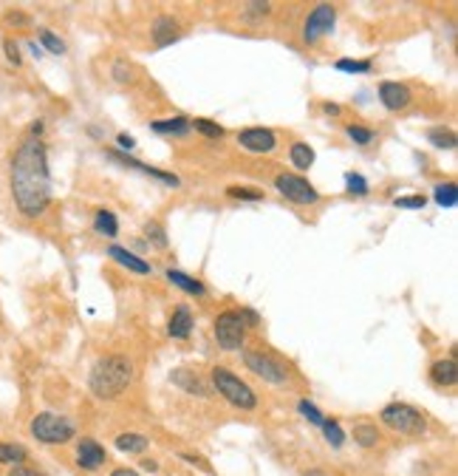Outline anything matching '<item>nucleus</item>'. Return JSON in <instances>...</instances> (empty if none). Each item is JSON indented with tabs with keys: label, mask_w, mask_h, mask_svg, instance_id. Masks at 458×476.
Listing matches in <instances>:
<instances>
[{
	"label": "nucleus",
	"mask_w": 458,
	"mask_h": 476,
	"mask_svg": "<svg viewBox=\"0 0 458 476\" xmlns=\"http://www.w3.org/2000/svg\"><path fill=\"white\" fill-rule=\"evenodd\" d=\"M0 462H6V465H23V462H26V451H23L20 445L0 442Z\"/></svg>",
	"instance_id": "bb28decb"
},
{
	"label": "nucleus",
	"mask_w": 458,
	"mask_h": 476,
	"mask_svg": "<svg viewBox=\"0 0 458 476\" xmlns=\"http://www.w3.org/2000/svg\"><path fill=\"white\" fill-rule=\"evenodd\" d=\"M334 26H337V9L328 4H320L317 9H312V15L303 23V43H309V46L320 43L326 34L334 32Z\"/></svg>",
	"instance_id": "6e6552de"
},
{
	"label": "nucleus",
	"mask_w": 458,
	"mask_h": 476,
	"mask_svg": "<svg viewBox=\"0 0 458 476\" xmlns=\"http://www.w3.org/2000/svg\"><path fill=\"white\" fill-rule=\"evenodd\" d=\"M108 255H111L113 261H119L122 266H127V269L139 272V276H147V272H150V264H147V261H141L139 255L127 252L125 247H111V250H108Z\"/></svg>",
	"instance_id": "dca6fc26"
},
{
	"label": "nucleus",
	"mask_w": 458,
	"mask_h": 476,
	"mask_svg": "<svg viewBox=\"0 0 458 476\" xmlns=\"http://www.w3.org/2000/svg\"><path fill=\"white\" fill-rule=\"evenodd\" d=\"M238 145L249 154H272L277 140L269 128H247V130L238 133Z\"/></svg>",
	"instance_id": "9d476101"
},
{
	"label": "nucleus",
	"mask_w": 458,
	"mask_h": 476,
	"mask_svg": "<svg viewBox=\"0 0 458 476\" xmlns=\"http://www.w3.org/2000/svg\"><path fill=\"white\" fill-rule=\"evenodd\" d=\"M345 184H348V190H351L354 196H365V193H368V182H365L359 173H345Z\"/></svg>",
	"instance_id": "f704fd0d"
},
{
	"label": "nucleus",
	"mask_w": 458,
	"mask_h": 476,
	"mask_svg": "<svg viewBox=\"0 0 458 476\" xmlns=\"http://www.w3.org/2000/svg\"><path fill=\"white\" fill-rule=\"evenodd\" d=\"M195 130H201L204 136H209V140H221L223 136V128L218 125V122H212V119H195V122H190Z\"/></svg>",
	"instance_id": "7c9ffc66"
},
{
	"label": "nucleus",
	"mask_w": 458,
	"mask_h": 476,
	"mask_svg": "<svg viewBox=\"0 0 458 476\" xmlns=\"http://www.w3.org/2000/svg\"><path fill=\"white\" fill-rule=\"evenodd\" d=\"M167 278H170V284L181 287V290H184V292H190V295H204V284H201L198 278L184 276V272H179V269H170V272H167Z\"/></svg>",
	"instance_id": "4be33fe9"
},
{
	"label": "nucleus",
	"mask_w": 458,
	"mask_h": 476,
	"mask_svg": "<svg viewBox=\"0 0 458 476\" xmlns=\"http://www.w3.org/2000/svg\"><path fill=\"white\" fill-rule=\"evenodd\" d=\"M334 68H337V72H348V74H368L370 62L368 60H337Z\"/></svg>",
	"instance_id": "c85d7f7f"
},
{
	"label": "nucleus",
	"mask_w": 458,
	"mask_h": 476,
	"mask_svg": "<svg viewBox=\"0 0 458 476\" xmlns=\"http://www.w3.org/2000/svg\"><path fill=\"white\" fill-rule=\"evenodd\" d=\"M275 187L280 196H286L294 204H317L320 201V193L314 190V184H309L303 176H294V173L275 176Z\"/></svg>",
	"instance_id": "1a4fd4ad"
},
{
	"label": "nucleus",
	"mask_w": 458,
	"mask_h": 476,
	"mask_svg": "<svg viewBox=\"0 0 458 476\" xmlns=\"http://www.w3.org/2000/svg\"><path fill=\"white\" fill-rule=\"evenodd\" d=\"M379 420L385 423L388 428H394V431H399V434H410V437H416V434H422V431L427 428L424 414L416 412V408L408 405V402H391V405H385V408H382V414H379Z\"/></svg>",
	"instance_id": "20e7f679"
},
{
	"label": "nucleus",
	"mask_w": 458,
	"mask_h": 476,
	"mask_svg": "<svg viewBox=\"0 0 458 476\" xmlns=\"http://www.w3.org/2000/svg\"><path fill=\"white\" fill-rule=\"evenodd\" d=\"M150 128L156 130V133H173V136H184L193 125H190V119L187 116H173V119H156V122H150Z\"/></svg>",
	"instance_id": "a211bd4d"
},
{
	"label": "nucleus",
	"mask_w": 458,
	"mask_h": 476,
	"mask_svg": "<svg viewBox=\"0 0 458 476\" xmlns=\"http://www.w3.org/2000/svg\"><path fill=\"white\" fill-rule=\"evenodd\" d=\"M40 43H43L51 54H65V43H62L54 32H48V29H43V32H40Z\"/></svg>",
	"instance_id": "473e14b6"
},
{
	"label": "nucleus",
	"mask_w": 458,
	"mask_h": 476,
	"mask_svg": "<svg viewBox=\"0 0 458 476\" xmlns=\"http://www.w3.org/2000/svg\"><path fill=\"white\" fill-rule=\"evenodd\" d=\"M430 380L436 386H455L458 380V366H455V358H444V360H436L430 366Z\"/></svg>",
	"instance_id": "4468645a"
},
{
	"label": "nucleus",
	"mask_w": 458,
	"mask_h": 476,
	"mask_svg": "<svg viewBox=\"0 0 458 476\" xmlns=\"http://www.w3.org/2000/svg\"><path fill=\"white\" fill-rule=\"evenodd\" d=\"M436 201L441 204V208H455V201H458V187H455V182L438 184V187H436Z\"/></svg>",
	"instance_id": "cd10ccee"
},
{
	"label": "nucleus",
	"mask_w": 458,
	"mask_h": 476,
	"mask_svg": "<svg viewBox=\"0 0 458 476\" xmlns=\"http://www.w3.org/2000/svg\"><path fill=\"white\" fill-rule=\"evenodd\" d=\"M111 159H113V162H122V165H130V168L141 170L144 176H153V179H159V182H165V184H170V187H179V179H176V176H170V173H162V170H156V168H147V165H141V162H133V159H127V156H119V154H111Z\"/></svg>",
	"instance_id": "f3484780"
},
{
	"label": "nucleus",
	"mask_w": 458,
	"mask_h": 476,
	"mask_svg": "<svg viewBox=\"0 0 458 476\" xmlns=\"http://www.w3.org/2000/svg\"><path fill=\"white\" fill-rule=\"evenodd\" d=\"M173 40H179V23L170 15H162L156 23H153V43H156L159 48H165Z\"/></svg>",
	"instance_id": "ddd939ff"
},
{
	"label": "nucleus",
	"mask_w": 458,
	"mask_h": 476,
	"mask_svg": "<svg viewBox=\"0 0 458 476\" xmlns=\"http://www.w3.org/2000/svg\"><path fill=\"white\" fill-rule=\"evenodd\" d=\"M147 445H150V440L144 434H119L116 437V448L127 451V454H141V451H147Z\"/></svg>",
	"instance_id": "412c9836"
},
{
	"label": "nucleus",
	"mask_w": 458,
	"mask_h": 476,
	"mask_svg": "<svg viewBox=\"0 0 458 476\" xmlns=\"http://www.w3.org/2000/svg\"><path fill=\"white\" fill-rule=\"evenodd\" d=\"M173 383H179L184 391H190V394H198V397H207L209 394V388L198 380V377H193L190 372H184V369H176L173 372Z\"/></svg>",
	"instance_id": "aec40b11"
},
{
	"label": "nucleus",
	"mask_w": 458,
	"mask_h": 476,
	"mask_svg": "<svg viewBox=\"0 0 458 476\" xmlns=\"http://www.w3.org/2000/svg\"><path fill=\"white\" fill-rule=\"evenodd\" d=\"M305 476H326V473H320V470H309V473H305Z\"/></svg>",
	"instance_id": "09e8293b"
},
{
	"label": "nucleus",
	"mask_w": 458,
	"mask_h": 476,
	"mask_svg": "<svg viewBox=\"0 0 458 476\" xmlns=\"http://www.w3.org/2000/svg\"><path fill=\"white\" fill-rule=\"evenodd\" d=\"M326 114H331V116H337L340 114V105H331V102H326V108H323Z\"/></svg>",
	"instance_id": "de8ad7c7"
},
{
	"label": "nucleus",
	"mask_w": 458,
	"mask_h": 476,
	"mask_svg": "<svg viewBox=\"0 0 458 476\" xmlns=\"http://www.w3.org/2000/svg\"><path fill=\"white\" fill-rule=\"evenodd\" d=\"M111 476H139L136 470H130V468H119V470H113Z\"/></svg>",
	"instance_id": "49530a36"
},
{
	"label": "nucleus",
	"mask_w": 458,
	"mask_h": 476,
	"mask_svg": "<svg viewBox=\"0 0 458 476\" xmlns=\"http://www.w3.org/2000/svg\"><path fill=\"white\" fill-rule=\"evenodd\" d=\"M212 386L218 388L221 397H226L235 408H241V412H252V408L258 405L255 391H252L241 377H235L233 372L223 369V366H215V369H212Z\"/></svg>",
	"instance_id": "7ed1b4c3"
},
{
	"label": "nucleus",
	"mask_w": 458,
	"mask_h": 476,
	"mask_svg": "<svg viewBox=\"0 0 458 476\" xmlns=\"http://www.w3.org/2000/svg\"><path fill=\"white\" fill-rule=\"evenodd\" d=\"M167 332H170V337H176V340L190 337V332H193V315H190V309H187V306H179V309L173 312Z\"/></svg>",
	"instance_id": "2eb2a0df"
},
{
	"label": "nucleus",
	"mask_w": 458,
	"mask_h": 476,
	"mask_svg": "<svg viewBox=\"0 0 458 476\" xmlns=\"http://www.w3.org/2000/svg\"><path fill=\"white\" fill-rule=\"evenodd\" d=\"M244 337H247V323L238 312H221L215 318V340L221 349H226V352L241 349Z\"/></svg>",
	"instance_id": "423d86ee"
},
{
	"label": "nucleus",
	"mask_w": 458,
	"mask_h": 476,
	"mask_svg": "<svg viewBox=\"0 0 458 476\" xmlns=\"http://www.w3.org/2000/svg\"><path fill=\"white\" fill-rule=\"evenodd\" d=\"M119 145H122V148H127V151H130V148H133V145H136V140H133V136H127V133H119Z\"/></svg>",
	"instance_id": "37998d69"
},
{
	"label": "nucleus",
	"mask_w": 458,
	"mask_h": 476,
	"mask_svg": "<svg viewBox=\"0 0 458 476\" xmlns=\"http://www.w3.org/2000/svg\"><path fill=\"white\" fill-rule=\"evenodd\" d=\"M76 462H80L83 470H97L105 465V448L97 440H83L76 445Z\"/></svg>",
	"instance_id": "f8f14e48"
},
{
	"label": "nucleus",
	"mask_w": 458,
	"mask_h": 476,
	"mask_svg": "<svg viewBox=\"0 0 458 476\" xmlns=\"http://www.w3.org/2000/svg\"><path fill=\"white\" fill-rule=\"evenodd\" d=\"M226 196H229V198H238V201H263V190H258V187H241V184L226 187Z\"/></svg>",
	"instance_id": "a878e982"
},
{
	"label": "nucleus",
	"mask_w": 458,
	"mask_h": 476,
	"mask_svg": "<svg viewBox=\"0 0 458 476\" xmlns=\"http://www.w3.org/2000/svg\"><path fill=\"white\" fill-rule=\"evenodd\" d=\"M244 363L249 366V372H255L261 380H266V383H275V386H283L286 380H289V372H286V366L280 363V360H275L269 352H263V349H249V352H244Z\"/></svg>",
	"instance_id": "0eeeda50"
},
{
	"label": "nucleus",
	"mask_w": 458,
	"mask_h": 476,
	"mask_svg": "<svg viewBox=\"0 0 458 476\" xmlns=\"http://www.w3.org/2000/svg\"><path fill=\"white\" fill-rule=\"evenodd\" d=\"M12 198L18 210L29 219H37L51 201V173L46 145L40 140H26L12 159Z\"/></svg>",
	"instance_id": "f257e3e1"
},
{
	"label": "nucleus",
	"mask_w": 458,
	"mask_h": 476,
	"mask_svg": "<svg viewBox=\"0 0 458 476\" xmlns=\"http://www.w3.org/2000/svg\"><path fill=\"white\" fill-rule=\"evenodd\" d=\"M141 468H144V470H150V473H156V470H159V465L153 462V459H144V462H141Z\"/></svg>",
	"instance_id": "a18cd8bd"
},
{
	"label": "nucleus",
	"mask_w": 458,
	"mask_h": 476,
	"mask_svg": "<svg viewBox=\"0 0 458 476\" xmlns=\"http://www.w3.org/2000/svg\"><path fill=\"white\" fill-rule=\"evenodd\" d=\"M144 233H147V238H150L153 244H156L159 250H165V247H167V233H165V227H162L159 222H147Z\"/></svg>",
	"instance_id": "c756f323"
},
{
	"label": "nucleus",
	"mask_w": 458,
	"mask_h": 476,
	"mask_svg": "<svg viewBox=\"0 0 458 476\" xmlns=\"http://www.w3.org/2000/svg\"><path fill=\"white\" fill-rule=\"evenodd\" d=\"M354 442L362 445V448H373V445L379 442V428H376V426H368V423L354 426Z\"/></svg>",
	"instance_id": "b1692460"
},
{
	"label": "nucleus",
	"mask_w": 458,
	"mask_h": 476,
	"mask_svg": "<svg viewBox=\"0 0 458 476\" xmlns=\"http://www.w3.org/2000/svg\"><path fill=\"white\" fill-rule=\"evenodd\" d=\"M12 476H46V473H40V470H34V468H26V465H15Z\"/></svg>",
	"instance_id": "ea45409f"
},
{
	"label": "nucleus",
	"mask_w": 458,
	"mask_h": 476,
	"mask_svg": "<svg viewBox=\"0 0 458 476\" xmlns=\"http://www.w3.org/2000/svg\"><path fill=\"white\" fill-rule=\"evenodd\" d=\"M6 23H12V26H26V23H29V18H26V15H20V12H12V15H6Z\"/></svg>",
	"instance_id": "a19ab883"
},
{
	"label": "nucleus",
	"mask_w": 458,
	"mask_h": 476,
	"mask_svg": "<svg viewBox=\"0 0 458 476\" xmlns=\"http://www.w3.org/2000/svg\"><path fill=\"white\" fill-rule=\"evenodd\" d=\"M394 204H396V208H405V210H422L424 204H427V198L424 196H402Z\"/></svg>",
	"instance_id": "c9c22d12"
},
{
	"label": "nucleus",
	"mask_w": 458,
	"mask_h": 476,
	"mask_svg": "<svg viewBox=\"0 0 458 476\" xmlns=\"http://www.w3.org/2000/svg\"><path fill=\"white\" fill-rule=\"evenodd\" d=\"M74 423L71 420H65V417H60V414H37L34 420H32V434H34V440L37 442H46V445H62V442H68L71 437H74Z\"/></svg>",
	"instance_id": "39448f33"
},
{
	"label": "nucleus",
	"mask_w": 458,
	"mask_h": 476,
	"mask_svg": "<svg viewBox=\"0 0 458 476\" xmlns=\"http://www.w3.org/2000/svg\"><path fill=\"white\" fill-rule=\"evenodd\" d=\"M181 459H187V462H193V465H198V468H204V470H209V465L201 459V456H193V454H181Z\"/></svg>",
	"instance_id": "79ce46f5"
},
{
	"label": "nucleus",
	"mask_w": 458,
	"mask_h": 476,
	"mask_svg": "<svg viewBox=\"0 0 458 476\" xmlns=\"http://www.w3.org/2000/svg\"><path fill=\"white\" fill-rule=\"evenodd\" d=\"M94 227H97V233H102V236H108V238H113V236L119 233L116 216H113L111 210H99L97 219H94Z\"/></svg>",
	"instance_id": "393cba45"
},
{
	"label": "nucleus",
	"mask_w": 458,
	"mask_h": 476,
	"mask_svg": "<svg viewBox=\"0 0 458 476\" xmlns=\"http://www.w3.org/2000/svg\"><path fill=\"white\" fill-rule=\"evenodd\" d=\"M427 140H430V145L433 148H438V151H452L455 148V133L452 130H444V128H433L430 133H427Z\"/></svg>",
	"instance_id": "5701e85b"
},
{
	"label": "nucleus",
	"mask_w": 458,
	"mask_h": 476,
	"mask_svg": "<svg viewBox=\"0 0 458 476\" xmlns=\"http://www.w3.org/2000/svg\"><path fill=\"white\" fill-rule=\"evenodd\" d=\"M289 159H291L294 168L309 170V168L314 165V151H312V145H305V142H294V145L289 148Z\"/></svg>",
	"instance_id": "6ab92c4d"
},
{
	"label": "nucleus",
	"mask_w": 458,
	"mask_h": 476,
	"mask_svg": "<svg viewBox=\"0 0 458 476\" xmlns=\"http://www.w3.org/2000/svg\"><path fill=\"white\" fill-rule=\"evenodd\" d=\"M345 133L351 136L356 145H370V142H373V130H368V128H362V125H348Z\"/></svg>",
	"instance_id": "2f4dec72"
},
{
	"label": "nucleus",
	"mask_w": 458,
	"mask_h": 476,
	"mask_svg": "<svg viewBox=\"0 0 458 476\" xmlns=\"http://www.w3.org/2000/svg\"><path fill=\"white\" fill-rule=\"evenodd\" d=\"M379 100H382V105H385L388 111H402V108H408L410 105V88L408 86H402V83H379Z\"/></svg>",
	"instance_id": "9b49d317"
},
{
	"label": "nucleus",
	"mask_w": 458,
	"mask_h": 476,
	"mask_svg": "<svg viewBox=\"0 0 458 476\" xmlns=\"http://www.w3.org/2000/svg\"><path fill=\"white\" fill-rule=\"evenodd\" d=\"M323 431H326V440H328L334 448H340V445H342L345 434H342V428H340V423H337V420H326V423H323Z\"/></svg>",
	"instance_id": "72a5a7b5"
},
{
	"label": "nucleus",
	"mask_w": 458,
	"mask_h": 476,
	"mask_svg": "<svg viewBox=\"0 0 458 476\" xmlns=\"http://www.w3.org/2000/svg\"><path fill=\"white\" fill-rule=\"evenodd\" d=\"M297 408H300V414H305V417H309L314 426H323V423H326V417L317 412V408H314L309 400H300V405H297Z\"/></svg>",
	"instance_id": "e433bc0d"
},
{
	"label": "nucleus",
	"mask_w": 458,
	"mask_h": 476,
	"mask_svg": "<svg viewBox=\"0 0 458 476\" xmlns=\"http://www.w3.org/2000/svg\"><path fill=\"white\" fill-rule=\"evenodd\" d=\"M133 380V363L125 358V355H108V358H99L91 369V391L102 400H113L119 397Z\"/></svg>",
	"instance_id": "f03ea898"
},
{
	"label": "nucleus",
	"mask_w": 458,
	"mask_h": 476,
	"mask_svg": "<svg viewBox=\"0 0 458 476\" xmlns=\"http://www.w3.org/2000/svg\"><path fill=\"white\" fill-rule=\"evenodd\" d=\"M241 318H247V320H249V323H252V326H255V323H258V320H261V318H258V312H252V309H247V306H244V309H241Z\"/></svg>",
	"instance_id": "c03bdc74"
},
{
	"label": "nucleus",
	"mask_w": 458,
	"mask_h": 476,
	"mask_svg": "<svg viewBox=\"0 0 458 476\" xmlns=\"http://www.w3.org/2000/svg\"><path fill=\"white\" fill-rule=\"evenodd\" d=\"M113 77H116L119 83H130V68H125V62H116V65H113Z\"/></svg>",
	"instance_id": "58836bf2"
},
{
	"label": "nucleus",
	"mask_w": 458,
	"mask_h": 476,
	"mask_svg": "<svg viewBox=\"0 0 458 476\" xmlns=\"http://www.w3.org/2000/svg\"><path fill=\"white\" fill-rule=\"evenodd\" d=\"M4 51H6V57H9V62H12V65H20V62H23L20 48H18V43H15V40H6V43H4Z\"/></svg>",
	"instance_id": "4c0bfd02"
}]
</instances>
